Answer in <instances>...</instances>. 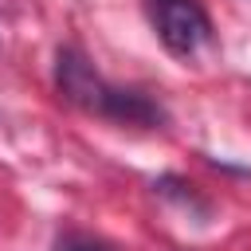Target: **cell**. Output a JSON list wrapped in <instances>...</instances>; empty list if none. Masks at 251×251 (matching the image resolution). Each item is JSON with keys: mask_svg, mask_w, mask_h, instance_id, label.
I'll return each mask as SVG.
<instances>
[{"mask_svg": "<svg viewBox=\"0 0 251 251\" xmlns=\"http://www.w3.org/2000/svg\"><path fill=\"white\" fill-rule=\"evenodd\" d=\"M55 90L78 106L82 114H94V118H106V122H118V126H145V129H157L169 122L165 106L153 102L149 94L141 90H129V86H114L106 82L94 63L78 51V47H59L55 51Z\"/></svg>", "mask_w": 251, "mask_h": 251, "instance_id": "6da1fadb", "label": "cell"}, {"mask_svg": "<svg viewBox=\"0 0 251 251\" xmlns=\"http://www.w3.org/2000/svg\"><path fill=\"white\" fill-rule=\"evenodd\" d=\"M149 16L157 39L176 59H192L200 47L212 43V20L200 8V0H149Z\"/></svg>", "mask_w": 251, "mask_h": 251, "instance_id": "7a4b0ae2", "label": "cell"}, {"mask_svg": "<svg viewBox=\"0 0 251 251\" xmlns=\"http://www.w3.org/2000/svg\"><path fill=\"white\" fill-rule=\"evenodd\" d=\"M51 251H106V243L94 239V235H86V231H63L51 243Z\"/></svg>", "mask_w": 251, "mask_h": 251, "instance_id": "3957f363", "label": "cell"}]
</instances>
